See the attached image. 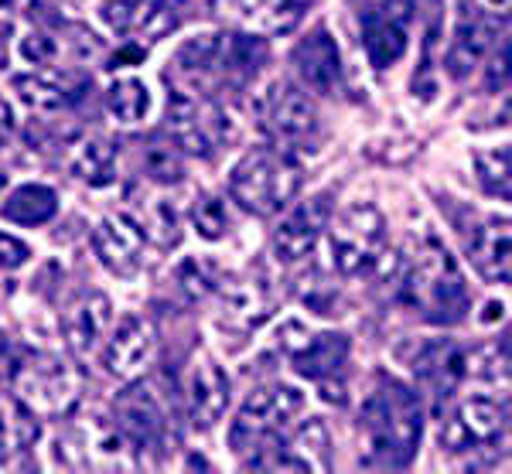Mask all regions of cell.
Instances as JSON below:
<instances>
[{
  "label": "cell",
  "instance_id": "obj_12",
  "mask_svg": "<svg viewBox=\"0 0 512 474\" xmlns=\"http://www.w3.org/2000/svg\"><path fill=\"white\" fill-rule=\"evenodd\" d=\"M151 355H154V324L144 314H123L117 328L110 331V338H106L99 362H103L106 376L130 382L147 369Z\"/></svg>",
  "mask_w": 512,
  "mask_h": 474
},
{
  "label": "cell",
  "instance_id": "obj_21",
  "mask_svg": "<svg viewBox=\"0 0 512 474\" xmlns=\"http://www.w3.org/2000/svg\"><path fill=\"white\" fill-rule=\"evenodd\" d=\"M113 321V304L106 294H82L69 311L62 314V335L72 355H89L99 345Z\"/></svg>",
  "mask_w": 512,
  "mask_h": 474
},
{
  "label": "cell",
  "instance_id": "obj_31",
  "mask_svg": "<svg viewBox=\"0 0 512 474\" xmlns=\"http://www.w3.org/2000/svg\"><path fill=\"white\" fill-rule=\"evenodd\" d=\"M192 226L202 239H209V243H216V239H222L229 232V226H233V219H229V209L226 202L216 195H202L195 198L192 205Z\"/></svg>",
  "mask_w": 512,
  "mask_h": 474
},
{
  "label": "cell",
  "instance_id": "obj_25",
  "mask_svg": "<svg viewBox=\"0 0 512 474\" xmlns=\"http://www.w3.org/2000/svg\"><path fill=\"white\" fill-rule=\"evenodd\" d=\"M41 437V420L18 393H0V461L18 457L35 447Z\"/></svg>",
  "mask_w": 512,
  "mask_h": 474
},
{
  "label": "cell",
  "instance_id": "obj_37",
  "mask_svg": "<svg viewBox=\"0 0 512 474\" xmlns=\"http://www.w3.org/2000/svg\"><path fill=\"white\" fill-rule=\"evenodd\" d=\"M178 280H181V287H185L192 297L212 294V290H216V284H219L216 277H209V266H205V263H195V260H188L185 266H181V270H178Z\"/></svg>",
  "mask_w": 512,
  "mask_h": 474
},
{
  "label": "cell",
  "instance_id": "obj_24",
  "mask_svg": "<svg viewBox=\"0 0 512 474\" xmlns=\"http://www.w3.org/2000/svg\"><path fill=\"white\" fill-rule=\"evenodd\" d=\"M468 256L489 284H509V219H485L472 229Z\"/></svg>",
  "mask_w": 512,
  "mask_h": 474
},
{
  "label": "cell",
  "instance_id": "obj_35",
  "mask_svg": "<svg viewBox=\"0 0 512 474\" xmlns=\"http://www.w3.org/2000/svg\"><path fill=\"white\" fill-rule=\"evenodd\" d=\"M18 55L28 65H52L59 48H55V41L48 38L45 31H28V35H21L18 41Z\"/></svg>",
  "mask_w": 512,
  "mask_h": 474
},
{
  "label": "cell",
  "instance_id": "obj_11",
  "mask_svg": "<svg viewBox=\"0 0 512 474\" xmlns=\"http://www.w3.org/2000/svg\"><path fill=\"white\" fill-rule=\"evenodd\" d=\"M185 406L195 430H212L229 410V379L212 355L198 352L185 372Z\"/></svg>",
  "mask_w": 512,
  "mask_h": 474
},
{
  "label": "cell",
  "instance_id": "obj_42",
  "mask_svg": "<svg viewBox=\"0 0 512 474\" xmlns=\"http://www.w3.org/2000/svg\"><path fill=\"white\" fill-rule=\"evenodd\" d=\"M18 0H0V11H7V7H14Z\"/></svg>",
  "mask_w": 512,
  "mask_h": 474
},
{
  "label": "cell",
  "instance_id": "obj_19",
  "mask_svg": "<svg viewBox=\"0 0 512 474\" xmlns=\"http://www.w3.org/2000/svg\"><path fill=\"white\" fill-rule=\"evenodd\" d=\"M216 290L222 297V318L239 328H256L274 314V290L260 277H226Z\"/></svg>",
  "mask_w": 512,
  "mask_h": 474
},
{
  "label": "cell",
  "instance_id": "obj_29",
  "mask_svg": "<svg viewBox=\"0 0 512 474\" xmlns=\"http://www.w3.org/2000/svg\"><path fill=\"white\" fill-rule=\"evenodd\" d=\"M106 110L120 123H137L151 110V93L140 79H117L106 89Z\"/></svg>",
  "mask_w": 512,
  "mask_h": 474
},
{
  "label": "cell",
  "instance_id": "obj_10",
  "mask_svg": "<svg viewBox=\"0 0 512 474\" xmlns=\"http://www.w3.org/2000/svg\"><path fill=\"white\" fill-rule=\"evenodd\" d=\"M417 0H383L362 18V41L366 55L376 69H390L403 58L410 45V24H414Z\"/></svg>",
  "mask_w": 512,
  "mask_h": 474
},
{
  "label": "cell",
  "instance_id": "obj_13",
  "mask_svg": "<svg viewBox=\"0 0 512 474\" xmlns=\"http://www.w3.org/2000/svg\"><path fill=\"white\" fill-rule=\"evenodd\" d=\"M328 219H332L328 195H315L308 202H301L297 209H291L280 219V226L274 232V256L280 263H297L304 256H311V249L318 246Z\"/></svg>",
  "mask_w": 512,
  "mask_h": 474
},
{
  "label": "cell",
  "instance_id": "obj_1",
  "mask_svg": "<svg viewBox=\"0 0 512 474\" xmlns=\"http://www.w3.org/2000/svg\"><path fill=\"white\" fill-rule=\"evenodd\" d=\"M359 464L373 471L407 468L414 461L420 434H424V410L420 393L403 386L393 376H379L373 393L359 410Z\"/></svg>",
  "mask_w": 512,
  "mask_h": 474
},
{
  "label": "cell",
  "instance_id": "obj_23",
  "mask_svg": "<svg viewBox=\"0 0 512 474\" xmlns=\"http://www.w3.org/2000/svg\"><path fill=\"white\" fill-rule=\"evenodd\" d=\"M291 362L301 376L311 382H325L342 376L345 362H349V338L335 335V331H321V335H308L291 352Z\"/></svg>",
  "mask_w": 512,
  "mask_h": 474
},
{
  "label": "cell",
  "instance_id": "obj_28",
  "mask_svg": "<svg viewBox=\"0 0 512 474\" xmlns=\"http://www.w3.org/2000/svg\"><path fill=\"white\" fill-rule=\"evenodd\" d=\"M140 161H144L147 178L158 181V185H175V181H181V174H185V151H181L168 133H154L144 144V157Z\"/></svg>",
  "mask_w": 512,
  "mask_h": 474
},
{
  "label": "cell",
  "instance_id": "obj_40",
  "mask_svg": "<svg viewBox=\"0 0 512 474\" xmlns=\"http://www.w3.org/2000/svg\"><path fill=\"white\" fill-rule=\"evenodd\" d=\"M506 62H509V45L502 41V48H499V55H495V62H492V76H489V82L495 86H506Z\"/></svg>",
  "mask_w": 512,
  "mask_h": 474
},
{
  "label": "cell",
  "instance_id": "obj_22",
  "mask_svg": "<svg viewBox=\"0 0 512 474\" xmlns=\"http://www.w3.org/2000/svg\"><path fill=\"white\" fill-rule=\"evenodd\" d=\"M499 38V21L492 14H465L454 31V41H451V52H448V72L454 79H465L468 72L482 62V55L489 52Z\"/></svg>",
  "mask_w": 512,
  "mask_h": 474
},
{
  "label": "cell",
  "instance_id": "obj_26",
  "mask_svg": "<svg viewBox=\"0 0 512 474\" xmlns=\"http://www.w3.org/2000/svg\"><path fill=\"white\" fill-rule=\"evenodd\" d=\"M55 212H59V195L48 185H21L0 205V215L18 226H45L48 219H55Z\"/></svg>",
  "mask_w": 512,
  "mask_h": 474
},
{
  "label": "cell",
  "instance_id": "obj_39",
  "mask_svg": "<svg viewBox=\"0 0 512 474\" xmlns=\"http://www.w3.org/2000/svg\"><path fill=\"white\" fill-rule=\"evenodd\" d=\"M14 372V342L0 331V382L11 379Z\"/></svg>",
  "mask_w": 512,
  "mask_h": 474
},
{
  "label": "cell",
  "instance_id": "obj_14",
  "mask_svg": "<svg viewBox=\"0 0 512 474\" xmlns=\"http://www.w3.org/2000/svg\"><path fill=\"white\" fill-rule=\"evenodd\" d=\"M113 423L134 447H158L168 434V413L147 386H130L113 406Z\"/></svg>",
  "mask_w": 512,
  "mask_h": 474
},
{
  "label": "cell",
  "instance_id": "obj_36",
  "mask_svg": "<svg viewBox=\"0 0 512 474\" xmlns=\"http://www.w3.org/2000/svg\"><path fill=\"white\" fill-rule=\"evenodd\" d=\"M140 4L144 0H117V4H103V21L110 24L117 35H130L137 28Z\"/></svg>",
  "mask_w": 512,
  "mask_h": 474
},
{
  "label": "cell",
  "instance_id": "obj_9",
  "mask_svg": "<svg viewBox=\"0 0 512 474\" xmlns=\"http://www.w3.org/2000/svg\"><path fill=\"white\" fill-rule=\"evenodd\" d=\"M506 406L492 403L485 396L465 399L448 420L441 423V447L451 454L489 451L499 440H506Z\"/></svg>",
  "mask_w": 512,
  "mask_h": 474
},
{
  "label": "cell",
  "instance_id": "obj_5",
  "mask_svg": "<svg viewBox=\"0 0 512 474\" xmlns=\"http://www.w3.org/2000/svg\"><path fill=\"white\" fill-rule=\"evenodd\" d=\"M301 410H304L301 389L284 386V382L256 389V393H250V399L239 406L233 430H229V447H233L236 454L256 451L263 440L280 437L284 430H291V423Z\"/></svg>",
  "mask_w": 512,
  "mask_h": 474
},
{
  "label": "cell",
  "instance_id": "obj_34",
  "mask_svg": "<svg viewBox=\"0 0 512 474\" xmlns=\"http://www.w3.org/2000/svg\"><path fill=\"white\" fill-rule=\"evenodd\" d=\"M140 229H144V236H151L161 249L178 246L181 222H178L175 205H171V202H154L151 212H147V219H144V226H140Z\"/></svg>",
  "mask_w": 512,
  "mask_h": 474
},
{
  "label": "cell",
  "instance_id": "obj_32",
  "mask_svg": "<svg viewBox=\"0 0 512 474\" xmlns=\"http://www.w3.org/2000/svg\"><path fill=\"white\" fill-rule=\"evenodd\" d=\"M475 171L478 181L489 195H499L502 202L509 198V147H492V151H475Z\"/></svg>",
  "mask_w": 512,
  "mask_h": 474
},
{
  "label": "cell",
  "instance_id": "obj_17",
  "mask_svg": "<svg viewBox=\"0 0 512 474\" xmlns=\"http://www.w3.org/2000/svg\"><path fill=\"white\" fill-rule=\"evenodd\" d=\"M144 229L130 215H106L93 229V249L99 263L117 277H134L140 270V253H144Z\"/></svg>",
  "mask_w": 512,
  "mask_h": 474
},
{
  "label": "cell",
  "instance_id": "obj_3",
  "mask_svg": "<svg viewBox=\"0 0 512 474\" xmlns=\"http://www.w3.org/2000/svg\"><path fill=\"white\" fill-rule=\"evenodd\" d=\"M301 191V164L284 147H253L229 174V195L239 209L270 219Z\"/></svg>",
  "mask_w": 512,
  "mask_h": 474
},
{
  "label": "cell",
  "instance_id": "obj_30",
  "mask_svg": "<svg viewBox=\"0 0 512 474\" xmlns=\"http://www.w3.org/2000/svg\"><path fill=\"white\" fill-rule=\"evenodd\" d=\"M291 451L308 464L311 471H325L328 468V430L321 420H308L301 430L291 437Z\"/></svg>",
  "mask_w": 512,
  "mask_h": 474
},
{
  "label": "cell",
  "instance_id": "obj_16",
  "mask_svg": "<svg viewBox=\"0 0 512 474\" xmlns=\"http://www.w3.org/2000/svg\"><path fill=\"white\" fill-rule=\"evenodd\" d=\"M414 376L420 393L431 399L434 410H441L448 399L458 393L461 379L468 376V365H465V352H461L454 342H434L427 345L424 352L417 355L414 362Z\"/></svg>",
  "mask_w": 512,
  "mask_h": 474
},
{
  "label": "cell",
  "instance_id": "obj_38",
  "mask_svg": "<svg viewBox=\"0 0 512 474\" xmlns=\"http://www.w3.org/2000/svg\"><path fill=\"white\" fill-rule=\"evenodd\" d=\"M31 260V246L21 243L18 236H7L0 232V270H18Z\"/></svg>",
  "mask_w": 512,
  "mask_h": 474
},
{
  "label": "cell",
  "instance_id": "obj_6",
  "mask_svg": "<svg viewBox=\"0 0 512 474\" xmlns=\"http://www.w3.org/2000/svg\"><path fill=\"white\" fill-rule=\"evenodd\" d=\"M14 393H18L38 417H65L79 403V372L59 355L38 352L11 372Z\"/></svg>",
  "mask_w": 512,
  "mask_h": 474
},
{
  "label": "cell",
  "instance_id": "obj_8",
  "mask_svg": "<svg viewBox=\"0 0 512 474\" xmlns=\"http://www.w3.org/2000/svg\"><path fill=\"white\" fill-rule=\"evenodd\" d=\"M263 130L277 140V147L291 151V147H304L318 140V110L308 99V93L287 82H274L267 99L260 106Z\"/></svg>",
  "mask_w": 512,
  "mask_h": 474
},
{
  "label": "cell",
  "instance_id": "obj_2",
  "mask_svg": "<svg viewBox=\"0 0 512 474\" xmlns=\"http://www.w3.org/2000/svg\"><path fill=\"white\" fill-rule=\"evenodd\" d=\"M400 301L424 321L451 328V324L465 321L468 307H472V294H468L465 277H461L448 249L424 243L410 256L407 270L400 277Z\"/></svg>",
  "mask_w": 512,
  "mask_h": 474
},
{
  "label": "cell",
  "instance_id": "obj_33",
  "mask_svg": "<svg viewBox=\"0 0 512 474\" xmlns=\"http://www.w3.org/2000/svg\"><path fill=\"white\" fill-rule=\"evenodd\" d=\"M181 21L178 0H144L140 4V18H137V35L144 38H164L168 31H175Z\"/></svg>",
  "mask_w": 512,
  "mask_h": 474
},
{
  "label": "cell",
  "instance_id": "obj_18",
  "mask_svg": "<svg viewBox=\"0 0 512 474\" xmlns=\"http://www.w3.org/2000/svg\"><path fill=\"white\" fill-rule=\"evenodd\" d=\"M291 62H294V76L301 82L304 93H318V96L335 93L338 79H342V58H338L335 38L328 35L325 28L304 38L301 45L294 48Z\"/></svg>",
  "mask_w": 512,
  "mask_h": 474
},
{
  "label": "cell",
  "instance_id": "obj_41",
  "mask_svg": "<svg viewBox=\"0 0 512 474\" xmlns=\"http://www.w3.org/2000/svg\"><path fill=\"white\" fill-rule=\"evenodd\" d=\"M11 133H14V113H11V106H7V99L0 96V147L11 140Z\"/></svg>",
  "mask_w": 512,
  "mask_h": 474
},
{
  "label": "cell",
  "instance_id": "obj_4",
  "mask_svg": "<svg viewBox=\"0 0 512 474\" xmlns=\"http://www.w3.org/2000/svg\"><path fill=\"white\" fill-rule=\"evenodd\" d=\"M325 229L328 253L342 277H366L386 256V219L376 205H349Z\"/></svg>",
  "mask_w": 512,
  "mask_h": 474
},
{
  "label": "cell",
  "instance_id": "obj_7",
  "mask_svg": "<svg viewBox=\"0 0 512 474\" xmlns=\"http://www.w3.org/2000/svg\"><path fill=\"white\" fill-rule=\"evenodd\" d=\"M168 137L185 154L212 157L229 140V116L212 96L175 89L168 96Z\"/></svg>",
  "mask_w": 512,
  "mask_h": 474
},
{
  "label": "cell",
  "instance_id": "obj_20",
  "mask_svg": "<svg viewBox=\"0 0 512 474\" xmlns=\"http://www.w3.org/2000/svg\"><path fill=\"white\" fill-rule=\"evenodd\" d=\"M89 79L79 76V72H52V76H18L14 79V93L21 96L24 106L38 113H59L76 106L82 93H86Z\"/></svg>",
  "mask_w": 512,
  "mask_h": 474
},
{
  "label": "cell",
  "instance_id": "obj_27",
  "mask_svg": "<svg viewBox=\"0 0 512 474\" xmlns=\"http://www.w3.org/2000/svg\"><path fill=\"white\" fill-rule=\"evenodd\" d=\"M69 168L79 181H86L89 188H106L117 178V151H113L110 140L86 137L76 147V154H72Z\"/></svg>",
  "mask_w": 512,
  "mask_h": 474
},
{
  "label": "cell",
  "instance_id": "obj_15",
  "mask_svg": "<svg viewBox=\"0 0 512 474\" xmlns=\"http://www.w3.org/2000/svg\"><path fill=\"white\" fill-rule=\"evenodd\" d=\"M308 7L301 0H216V14L250 35H287L301 24Z\"/></svg>",
  "mask_w": 512,
  "mask_h": 474
}]
</instances>
